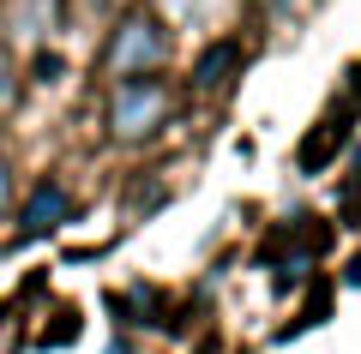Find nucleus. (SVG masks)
I'll return each mask as SVG.
<instances>
[{
  "mask_svg": "<svg viewBox=\"0 0 361 354\" xmlns=\"http://www.w3.org/2000/svg\"><path fill=\"white\" fill-rule=\"evenodd\" d=\"M349 127H355V108H343V114H331V120H319V132L301 144V168H307V175H319V168L331 163V151L349 139Z\"/></svg>",
  "mask_w": 361,
  "mask_h": 354,
  "instance_id": "nucleus-5",
  "label": "nucleus"
},
{
  "mask_svg": "<svg viewBox=\"0 0 361 354\" xmlns=\"http://www.w3.org/2000/svg\"><path fill=\"white\" fill-rule=\"evenodd\" d=\"M73 216V198H66L61 180H37L25 198V210H18V241H42V234H54V228Z\"/></svg>",
  "mask_w": 361,
  "mask_h": 354,
  "instance_id": "nucleus-3",
  "label": "nucleus"
},
{
  "mask_svg": "<svg viewBox=\"0 0 361 354\" xmlns=\"http://www.w3.org/2000/svg\"><path fill=\"white\" fill-rule=\"evenodd\" d=\"M301 6H307V0H271V13H277V18H289V13H301Z\"/></svg>",
  "mask_w": 361,
  "mask_h": 354,
  "instance_id": "nucleus-9",
  "label": "nucleus"
},
{
  "mask_svg": "<svg viewBox=\"0 0 361 354\" xmlns=\"http://www.w3.org/2000/svg\"><path fill=\"white\" fill-rule=\"evenodd\" d=\"M6 198H13V168H6V156H0V210H6Z\"/></svg>",
  "mask_w": 361,
  "mask_h": 354,
  "instance_id": "nucleus-8",
  "label": "nucleus"
},
{
  "mask_svg": "<svg viewBox=\"0 0 361 354\" xmlns=\"http://www.w3.org/2000/svg\"><path fill=\"white\" fill-rule=\"evenodd\" d=\"M18 108V66H13V54L0 49V114H13Z\"/></svg>",
  "mask_w": 361,
  "mask_h": 354,
  "instance_id": "nucleus-7",
  "label": "nucleus"
},
{
  "mask_svg": "<svg viewBox=\"0 0 361 354\" xmlns=\"http://www.w3.org/2000/svg\"><path fill=\"white\" fill-rule=\"evenodd\" d=\"M157 13H163L169 25H211V18L223 13V0H157Z\"/></svg>",
  "mask_w": 361,
  "mask_h": 354,
  "instance_id": "nucleus-6",
  "label": "nucleus"
},
{
  "mask_svg": "<svg viewBox=\"0 0 361 354\" xmlns=\"http://www.w3.org/2000/svg\"><path fill=\"white\" fill-rule=\"evenodd\" d=\"M109 354H133V342H127V336H115V342H109Z\"/></svg>",
  "mask_w": 361,
  "mask_h": 354,
  "instance_id": "nucleus-10",
  "label": "nucleus"
},
{
  "mask_svg": "<svg viewBox=\"0 0 361 354\" xmlns=\"http://www.w3.org/2000/svg\"><path fill=\"white\" fill-rule=\"evenodd\" d=\"M163 61H169V25L157 13H145V6H127L115 18V30H109L103 54H97V72L109 84H127V78H157Z\"/></svg>",
  "mask_w": 361,
  "mask_h": 354,
  "instance_id": "nucleus-1",
  "label": "nucleus"
},
{
  "mask_svg": "<svg viewBox=\"0 0 361 354\" xmlns=\"http://www.w3.org/2000/svg\"><path fill=\"white\" fill-rule=\"evenodd\" d=\"M349 282H361V258H349Z\"/></svg>",
  "mask_w": 361,
  "mask_h": 354,
  "instance_id": "nucleus-11",
  "label": "nucleus"
},
{
  "mask_svg": "<svg viewBox=\"0 0 361 354\" xmlns=\"http://www.w3.org/2000/svg\"><path fill=\"white\" fill-rule=\"evenodd\" d=\"M241 61H247L241 37H217L193 61V90H223V84H229V72H241Z\"/></svg>",
  "mask_w": 361,
  "mask_h": 354,
  "instance_id": "nucleus-4",
  "label": "nucleus"
},
{
  "mask_svg": "<svg viewBox=\"0 0 361 354\" xmlns=\"http://www.w3.org/2000/svg\"><path fill=\"white\" fill-rule=\"evenodd\" d=\"M169 108H175V96L163 78H127L109 90V132L121 144H145L169 127Z\"/></svg>",
  "mask_w": 361,
  "mask_h": 354,
  "instance_id": "nucleus-2",
  "label": "nucleus"
}]
</instances>
